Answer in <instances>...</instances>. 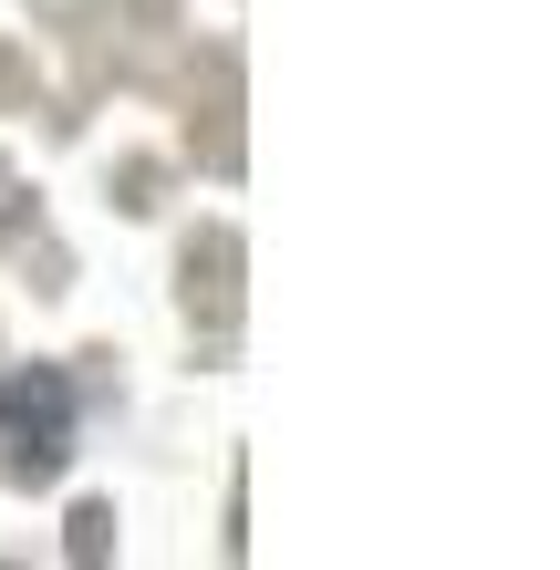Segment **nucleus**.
Returning a JSON list of instances; mask_svg holds the SVG:
<instances>
[{
	"mask_svg": "<svg viewBox=\"0 0 560 570\" xmlns=\"http://www.w3.org/2000/svg\"><path fill=\"white\" fill-rule=\"evenodd\" d=\"M0 425L21 435V466H52L62 435H73V394L52 374H21V384H0Z\"/></svg>",
	"mask_w": 560,
	"mask_h": 570,
	"instance_id": "1",
	"label": "nucleus"
}]
</instances>
